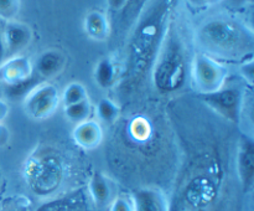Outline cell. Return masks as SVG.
Returning a JSON list of instances; mask_svg holds the SVG:
<instances>
[{
  "label": "cell",
  "instance_id": "ffe728a7",
  "mask_svg": "<svg viewBox=\"0 0 254 211\" xmlns=\"http://www.w3.org/2000/svg\"><path fill=\"white\" fill-rule=\"evenodd\" d=\"M109 211H134V204L131 196L121 195L113 199Z\"/></svg>",
  "mask_w": 254,
  "mask_h": 211
},
{
  "label": "cell",
  "instance_id": "603a6c76",
  "mask_svg": "<svg viewBox=\"0 0 254 211\" xmlns=\"http://www.w3.org/2000/svg\"><path fill=\"white\" fill-rule=\"evenodd\" d=\"M128 1L129 0H107V4H108L111 10H113V11H119V10H122L127 4H128Z\"/></svg>",
  "mask_w": 254,
  "mask_h": 211
},
{
  "label": "cell",
  "instance_id": "e0dca14e",
  "mask_svg": "<svg viewBox=\"0 0 254 211\" xmlns=\"http://www.w3.org/2000/svg\"><path fill=\"white\" fill-rule=\"evenodd\" d=\"M97 118L106 124H112L119 118L121 108L109 98H102L96 107Z\"/></svg>",
  "mask_w": 254,
  "mask_h": 211
},
{
  "label": "cell",
  "instance_id": "484cf974",
  "mask_svg": "<svg viewBox=\"0 0 254 211\" xmlns=\"http://www.w3.org/2000/svg\"><path fill=\"white\" fill-rule=\"evenodd\" d=\"M223 1H227L228 5H231L232 7H241L245 6L248 0H223Z\"/></svg>",
  "mask_w": 254,
  "mask_h": 211
},
{
  "label": "cell",
  "instance_id": "9a60e30c",
  "mask_svg": "<svg viewBox=\"0 0 254 211\" xmlns=\"http://www.w3.org/2000/svg\"><path fill=\"white\" fill-rule=\"evenodd\" d=\"M42 79H40L36 74L31 77V78L26 79V81L19 82V83L14 84H2V93H4L5 99L9 101H22L29 96L30 92L42 83Z\"/></svg>",
  "mask_w": 254,
  "mask_h": 211
},
{
  "label": "cell",
  "instance_id": "d4e9b609",
  "mask_svg": "<svg viewBox=\"0 0 254 211\" xmlns=\"http://www.w3.org/2000/svg\"><path fill=\"white\" fill-rule=\"evenodd\" d=\"M6 60V49H5V42L4 37H2V32L0 31V66L2 65V62Z\"/></svg>",
  "mask_w": 254,
  "mask_h": 211
},
{
  "label": "cell",
  "instance_id": "8992f818",
  "mask_svg": "<svg viewBox=\"0 0 254 211\" xmlns=\"http://www.w3.org/2000/svg\"><path fill=\"white\" fill-rule=\"evenodd\" d=\"M1 32L6 49V59L21 55V52L31 44L34 36L31 27L17 20L6 21V25Z\"/></svg>",
  "mask_w": 254,
  "mask_h": 211
},
{
  "label": "cell",
  "instance_id": "4316f807",
  "mask_svg": "<svg viewBox=\"0 0 254 211\" xmlns=\"http://www.w3.org/2000/svg\"><path fill=\"white\" fill-rule=\"evenodd\" d=\"M188 2L193 7H201L206 5V0H188Z\"/></svg>",
  "mask_w": 254,
  "mask_h": 211
},
{
  "label": "cell",
  "instance_id": "ba28073f",
  "mask_svg": "<svg viewBox=\"0 0 254 211\" xmlns=\"http://www.w3.org/2000/svg\"><path fill=\"white\" fill-rule=\"evenodd\" d=\"M35 74L34 65L24 55L6 59L0 66V82L2 84H14L26 81Z\"/></svg>",
  "mask_w": 254,
  "mask_h": 211
},
{
  "label": "cell",
  "instance_id": "7402d4cb",
  "mask_svg": "<svg viewBox=\"0 0 254 211\" xmlns=\"http://www.w3.org/2000/svg\"><path fill=\"white\" fill-rule=\"evenodd\" d=\"M10 141V131L4 123H0V148L7 145Z\"/></svg>",
  "mask_w": 254,
  "mask_h": 211
},
{
  "label": "cell",
  "instance_id": "52a82bcc",
  "mask_svg": "<svg viewBox=\"0 0 254 211\" xmlns=\"http://www.w3.org/2000/svg\"><path fill=\"white\" fill-rule=\"evenodd\" d=\"M34 65V72L40 79L46 82L55 78L64 70L67 65V57L64 52L59 49H47L37 56Z\"/></svg>",
  "mask_w": 254,
  "mask_h": 211
},
{
  "label": "cell",
  "instance_id": "5bb4252c",
  "mask_svg": "<svg viewBox=\"0 0 254 211\" xmlns=\"http://www.w3.org/2000/svg\"><path fill=\"white\" fill-rule=\"evenodd\" d=\"M93 78L97 86L102 89H109L114 86L117 79V67L113 60L103 57L94 67Z\"/></svg>",
  "mask_w": 254,
  "mask_h": 211
},
{
  "label": "cell",
  "instance_id": "f546056e",
  "mask_svg": "<svg viewBox=\"0 0 254 211\" xmlns=\"http://www.w3.org/2000/svg\"><path fill=\"white\" fill-rule=\"evenodd\" d=\"M1 186H2V175L0 173V190H1Z\"/></svg>",
  "mask_w": 254,
  "mask_h": 211
},
{
  "label": "cell",
  "instance_id": "44dd1931",
  "mask_svg": "<svg viewBox=\"0 0 254 211\" xmlns=\"http://www.w3.org/2000/svg\"><path fill=\"white\" fill-rule=\"evenodd\" d=\"M241 72H242L245 79H247L248 83L252 84L253 82V59L247 60L241 66Z\"/></svg>",
  "mask_w": 254,
  "mask_h": 211
},
{
  "label": "cell",
  "instance_id": "d6986e66",
  "mask_svg": "<svg viewBox=\"0 0 254 211\" xmlns=\"http://www.w3.org/2000/svg\"><path fill=\"white\" fill-rule=\"evenodd\" d=\"M20 10V0H0V19L11 21L16 19Z\"/></svg>",
  "mask_w": 254,
  "mask_h": 211
},
{
  "label": "cell",
  "instance_id": "cb8c5ba5",
  "mask_svg": "<svg viewBox=\"0 0 254 211\" xmlns=\"http://www.w3.org/2000/svg\"><path fill=\"white\" fill-rule=\"evenodd\" d=\"M9 112H10L9 103H7L5 99L0 98V123H2V121L6 118L7 114H9Z\"/></svg>",
  "mask_w": 254,
  "mask_h": 211
},
{
  "label": "cell",
  "instance_id": "4fadbf2b",
  "mask_svg": "<svg viewBox=\"0 0 254 211\" xmlns=\"http://www.w3.org/2000/svg\"><path fill=\"white\" fill-rule=\"evenodd\" d=\"M88 188L96 205L106 206L113 201V188L111 181L102 173H94L92 175Z\"/></svg>",
  "mask_w": 254,
  "mask_h": 211
},
{
  "label": "cell",
  "instance_id": "5b68a950",
  "mask_svg": "<svg viewBox=\"0 0 254 211\" xmlns=\"http://www.w3.org/2000/svg\"><path fill=\"white\" fill-rule=\"evenodd\" d=\"M61 102V94L55 84L42 82L35 87L24 99V109L32 119H47L56 112Z\"/></svg>",
  "mask_w": 254,
  "mask_h": 211
},
{
  "label": "cell",
  "instance_id": "8fae6325",
  "mask_svg": "<svg viewBox=\"0 0 254 211\" xmlns=\"http://www.w3.org/2000/svg\"><path fill=\"white\" fill-rule=\"evenodd\" d=\"M72 138L78 146L86 150H93L101 145L103 141V129L99 122L94 119H88L83 123L76 124Z\"/></svg>",
  "mask_w": 254,
  "mask_h": 211
},
{
  "label": "cell",
  "instance_id": "30bf717a",
  "mask_svg": "<svg viewBox=\"0 0 254 211\" xmlns=\"http://www.w3.org/2000/svg\"><path fill=\"white\" fill-rule=\"evenodd\" d=\"M134 211H170L168 198L156 188H141L134 191Z\"/></svg>",
  "mask_w": 254,
  "mask_h": 211
},
{
  "label": "cell",
  "instance_id": "6da1fadb",
  "mask_svg": "<svg viewBox=\"0 0 254 211\" xmlns=\"http://www.w3.org/2000/svg\"><path fill=\"white\" fill-rule=\"evenodd\" d=\"M196 40L203 54L216 60L253 59V31L237 20L213 17L198 27Z\"/></svg>",
  "mask_w": 254,
  "mask_h": 211
},
{
  "label": "cell",
  "instance_id": "3957f363",
  "mask_svg": "<svg viewBox=\"0 0 254 211\" xmlns=\"http://www.w3.org/2000/svg\"><path fill=\"white\" fill-rule=\"evenodd\" d=\"M191 70L193 84L201 94L217 91L227 81V67L203 52H197L195 55Z\"/></svg>",
  "mask_w": 254,
  "mask_h": 211
},
{
  "label": "cell",
  "instance_id": "83f0119b",
  "mask_svg": "<svg viewBox=\"0 0 254 211\" xmlns=\"http://www.w3.org/2000/svg\"><path fill=\"white\" fill-rule=\"evenodd\" d=\"M7 211H29V208H27V206H19V208L10 209V210Z\"/></svg>",
  "mask_w": 254,
  "mask_h": 211
},
{
  "label": "cell",
  "instance_id": "2e32d148",
  "mask_svg": "<svg viewBox=\"0 0 254 211\" xmlns=\"http://www.w3.org/2000/svg\"><path fill=\"white\" fill-rule=\"evenodd\" d=\"M92 114H93V106L88 98L83 99L78 103L64 107V116L69 122L74 124L88 121V119H91Z\"/></svg>",
  "mask_w": 254,
  "mask_h": 211
},
{
  "label": "cell",
  "instance_id": "ac0fdd59",
  "mask_svg": "<svg viewBox=\"0 0 254 211\" xmlns=\"http://www.w3.org/2000/svg\"><path fill=\"white\" fill-rule=\"evenodd\" d=\"M86 98H88L87 88L81 82H71L69 84H67L66 88L64 89L61 94V101L64 107L78 103V102L83 101Z\"/></svg>",
  "mask_w": 254,
  "mask_h": 211
},
{
  "label": "cell",
  "instance_id": "f1b7e54d",
  "mask_svg": "<svg viewBox=\"0 0 254 211\" xmlns=\"http://www.w3.org/2000/svg\"><path fill=\"white\" fill-rule=\"evenodd\" d=\"M223 0H206V5H216L222 2Z\"/></svg>",
  "mask_w": 254,
  "mask_h": 211
},
{
  "label": "cell",
  "instance_id": "9c48e42d",
  "mask_svg": "<svg viewBox=\"0 0 254 211\" xmlns=\"http://www.w3.org/2000/svg\"><path fill=\"white\" fill-rule=\"evenodd\" d=\"M237 168L243 190H250L254 179V143L253 139L250 137L241 138L240 146H238Z\"/></svg>",
  "mask_w": 254,
  "mask_h": 211
},
{
  "label": "cell",
  "instance_id": "7a4b0ae2",
  "mask_svg": "<svg viewBox=\"0 0 254 211\" xmlns=\"http://www.w3.org/2000/svg\"><path fill=\"white\" fill-rule=\"evenodd\" d=\"M186 76V49L175 29L164 36L154 66V82L161 91H175L183 86Z\"/></svg>",
  "mask_w": 254,
  "mask_h": 211
},
{
  "label": "cell",
  "instance_id": "7c38bea8",
  "mask_svg": "<svg viewBox=\"0 0 254 211\" xmlns=\"http://www.w3.org/2000/svg\"><path fill=\"white\" fill-rule=\"evenodd\" d=\"M83 30L89 39L94 41H106L111 34V25L107 15L101 10L87 12L83 20Z\"/></svg>",
  "mask_w": 254,
  "mask_h": 211
},
{
  "label": "cell",
  "instance_id": "277c9868",
  "mask_svg": "<svg viewBox=\"0 0 254 211\" xmlns=\"http://www.w3.org/2000/svg\"><path fill=\"white\" fill-rule=\"evenodd\" d=\"M245 91L242 87L226 83L211 93L201 94L202 101L216 113L232 123H240L245 107Z\"/></svg>",
  "mask_w": 254,
  "mask_h": 211
}]
</instances>
